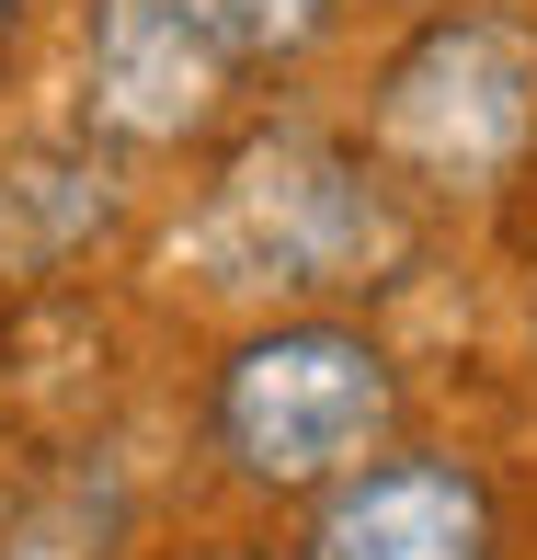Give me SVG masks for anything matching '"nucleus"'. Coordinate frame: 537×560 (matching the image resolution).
Instances as JSON below:
<instances>
[{
  "label": "nucleus",
  "instance_id": "f03ea898",
  "mask_svg": "<svg viewBox=\"0 0 537 560\" xmlns=\"http://www.w3.org/2000/svg\"><path fill=\"white\" fill-rule=\"evenodd\" d=\"M218 457L252 492H320V480L366 469L400 423V366L354 320H264L218 366Z\"/></svg>",
  "mask_w": 537,
  "mask_h": 560
},
{
  "label": "nucleus",
  "instance_id": "20e7f679",
  "mask_svg": "<svg viewBox=\"0 0 537 560\" xmlns=\"http://www.w3.org/2000/svg\"><path fill=\"white\" fill-rule=\"evenodd\" d=\"M229 104V58L184 0H92L81 12V126L104 149H184Z\"/></svg>",
  "mask_w": 537,
  "mask_h": 560
},
{
  "label": "nucleus",
  "instance_id": "f257e3e1",
  "mask_svg": "<svg viewBox=\"0 0 537 560\" xmlns=\"http://www.w3.org/2000/svg\"><path fill=\"white\" fill-rule=\"evenodd\" d=\"M412 252L400 195L366 172V149L310 138V126H275L241 161L218 172L207 207V264L229 287H287V298H343Z\"/></svg>",
  "mask_w": 537,
  "mask_h": 560
},
{
  "label": "nucleus",
  "instance_id": "6e6552de",
  "mask_svg": "<svg viewBox=\"0 0 537 560\" xmlns=\"http://www.w3.org/2000/svg\"><path fill=\"white\" fill-rule=\"evenodd\" d=\"M184 12L218 35L229 69H287V58H310V46L331 35L343 0H184Z\"/></svg>",
  "mask_w": 537,
  "mask_h": 560
},
{
  "label": "nucleus",
  "instance_id": "7ed1b4c3",
  "mask_svg": "<svg viewBox=\"0 0 537 560\" xmlns=\"http://www.w3.org/2000/svg\"><path fill=\"white\" fill-rule=\"evenodd\" d=\"M377 149L423 184H503L537 149V35L515 12H434L377 81Z\"/></svg>",
  "mask_w": 537,
  "mask_h": 560
},
{
  "label": "nucleus",
  "instance_id": "0eeeda50",
  "mask_svg": "<svg viewBox=\"0 0 537 560\" xmlns=\"http://www.w3.org/2000/svg\"><path fill=\"white\" fill-rule=\"evenodd\" d=\"M115 526H126V503L104 480H58V492H35V503L0 515V560H104Z\"/></svg>",
  "mask_w": 537,
  "mask_h": 560
},
{
  "label": "nucleus",
  "instance_id": "1a4fd4ad",
  "mask_svg": "<svg viewBox=\"0 0 537 560\" xmlns=\"http://www.w3.org/2000/svg\"><path fill=\"white\" fill-rule=\"evenodd\" d=\"M23 23H35V0H0V81H12V58H23Z\"/></svg>",
  "mask_w": 537,
  "mask_h": 560
},
{
  "label": "nucleus",
  "instance_id": "39448f33",
  "mask_svg": "<svg viewBox=\"0 0 537 560\" xmlns=\"http://www.w3.org/2000/svg\"><path fill=\"white\" fill-rule=\"evenodd\" d=\"M297 560H503V515H492V480L480 469L377 446L366 469L310 492Z\"/></svg>",
  "mask_w": 537,
  "mask_h": 560
},
{
  "label": "nucleus",
  "instance_id": "423d86ee",
  "mask_svg": "<svg viewBox=\"0 0 537 560\" xmlns=\"http://www.w3.org/2000/svg\"><path fill=\"white\" fill-rule=\"evenodd\" d=\"M92 229H115V161H92V149L0 161V264L12 275H58Z\"/></svg>",
  "mask_w": 537,
  "mask_h": 560
}]
</instances>
